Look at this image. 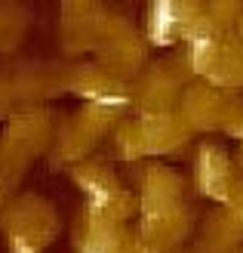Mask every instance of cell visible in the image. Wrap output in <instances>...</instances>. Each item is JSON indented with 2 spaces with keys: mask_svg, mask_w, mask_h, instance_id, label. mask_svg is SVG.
<instances>
[{
  "mask_svg": "<svg viewBox=\"0 0 243 253\" xmlns=\"http://www.w3.org/2000/svg\"><path fill=\"white\" fill-rule=\"evenodd\" d=\"M175 25H178V12H175V6L170 3V0H160V3L151 6L148 34H151L154 43H166V41H170L173 31H175Z\"/></svg>",
  "mask_w": 243,
  "mask_h": 253,
  "instance_id": "6da1fadb",
  "label": "cell"
}]
</instances>
